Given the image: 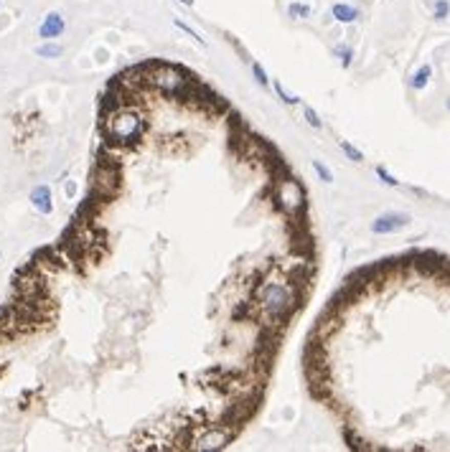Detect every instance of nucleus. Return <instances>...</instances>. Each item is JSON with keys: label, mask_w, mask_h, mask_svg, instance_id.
<instances>
[{"label": "nucleus", "mask_w": 450, "mask_h": 452, "mask_svg": "<svg viewBox=\"0 0 450 452\" xmlns=\"http://www.w3.org/2000/svg\"><path fill=\"white\" fill-rule=\"evenodd\" d=\"M376 173H379V178H381V180H384L387 186H397V183H399V180H394V178H392V175H389V173H387V170H384L381 165L376 168Z\"/></svg>", "instance_id": "12"}, {"label": "nucleus", "mask_w": 450, "mask_h": 452, "mask_svg": "<svg viewBox=\"0 0 450 452\" xmlns=\"http://www.w3.org/2000/svg\"><path fill=\"white\" fill-rule=\"evenodd\" d=\"M290 305V292L283 285H270L267 287V298H265V307L270 312H280Z\"/></svg>", "instance_id": "3"}, {"label": "nucleus", "mask_w": 450, "mask_h": 452, "mask_svg": "<svg viewBox=\"0 0 450 452\" xmlns=\"http://www.w3.org/2000/svg\"><path fill=\"white\" fill-rule=\"evenodd\" d=\"M290 13H293V15H308L310 10H308L305 5H290Z\"/></svg>", "instance_id": "17"}, {"label": "nucleus", "mask_w": 450, "mask_h": 452, "mask_svg": "<svg viewBox=\"0 0 450 452\" xmlns=\"http://www.w3.org/2000/svg\"><path fill=\"white\" fill-rule=\"evenodd\" d=\"M407 224H410V216H407V214H384V216H379L374 224H372V231H374V234H389V231L404 229Z\"/></svg>", "instance_id": "2"}, {"label": "nucleus", "mask_w": 450, "mask_h": 452, "mask_svg": "<svg viewBox=\"0 0 450 452\" xmlns=\"http://www.w3.org/2000/svg\"><path fill=\"white\" fill-rule=\"evenodd\" d=\"M305 117H308V122H310L313 127H320V120H318V115H315V112H313L310 107L305 109Z\"/></svg>", "instance_id": "14"}, {"label": "nucleus", "mask_w": 450, "mask_h": 452, "mask_svg": "<svg viewBox=\"0 0 450 452\" xmlns=\"http://www.w3.org/2000/svg\"><path fill=\"white\" fill-rule=\"evenodd\" d=\"M61 31H64V18H61L59 13L46 15V20H44V23H41V28H38L41 38H56Z\"/></svg>", "instance_id": "4"}, {"label": "nucleus", "mask_w": 450, "mask_h": 452, "mask_svg": "<svg viewBox=\"0 0 450 452\" xmlns=\"http://www.w3.org/2000/svg\"><path fill=\"white\" fill-rule=\"evenodd\" d=\"M31 201H33V206H36L41 214H49V211H51V191H49L46 186H38V188L31 193Z\"/></svg>", "instance_id": "5"}, {"label": "nucleus", "mask_w": 450, "mask_h": 452, "mask_svg": "<svg viewBox=\"0 0 450 452\" xmlns=\"http://www.w3.org/2000/svg\"><path fill=\"white\" fill-rule=\"evenodd\" d=\"M341 150L346 152V155H349L351 160H356V163H359V160H364V157H361V152L356 150V148H351L349 143H344V140H341Z\"/></svg>", "instance_id": "10"}, {"label": "nucleus", "mask_w": 450, "mask_h": 452, "mask_svg": "<svg viewBox=\"0 0 450 452\" xmlns=\"http://www.w3.org/2000/svg\"><path fill=\"white\" fill-rule=\"evenodd\" d=\"M430 74H433V69H430V64H425V66H422V69L415 74V79H412V86H415V89H422V86L427 84Z\"/></svg>", "instance_id": "7"}, {"label": "nucleus", "mask_w": 450, "mask_h": 452, "mask_svg": "<svg viewBox=\"0 0 450 452\" xmlns=\"http://www.w3.org/2000/svg\"><path fill=\"white\" fill-rule=\"evenodd\" d=\"M181 3H183V5H191V3H194V0H181Z\"/></svg>", "instance_id": "18"}, {"label": "nucleus", "mask_w": 450, "mask_h": 452, "mask_svg": "<svg viewBox=\"0 0 450 452\" xmlns=\"http://www.w3.org/2000/svg\"><path fill=\"white\" fill-rule=\"evenodd\" d=\"M275 89H277V92H280V97H283V102H288V104H295V102H298V97H290V94H285V92H283V86H280V84H275Z\"/></svg>", "instance_id": "15"}, {"label": "nucleus", "mask_w": 450, "mask_h": 452, "mask_svg": "<svg viewBox=\"0 0 450 452\" xmlns=\"http://www.w3.org/2000/svg\"><path fill=\"white\" fill-rule=\"evenodd\" d=\"M448 13H450L448 0H438V3H435V20H445Z\"/></svg>", "instance_id": "8"}, {"label": "nucleus", "mask_w": 450, "mask_h": 452, "mask_svg": "<svg viewBox=\"0 0 450 452\" xmlns=\"http://www.w3.org/2000/svg\"><path fill=\"white\" fill-rule=\"evenodd\" d=\"M140 132V120H138V115H133V112H125V115H117L115 120H112V135L120 140V143H127L133 135H138Z\"/></svg>", "instance_id": "1"}, {"label": "nucleus", "mask_w": 450, "mask_h": 452, "mask_svg": "<svg viewBox=\"0 0 450 452\" xmlns=\"http://www.w3.org/2000/svg\"><path fill=\"white\" fill-rule=\"evenodd\" d=\"M313 165H315V170H318V175H320V178H323V180H326V183H328V180H333V175H331V173H328V168H326V165H323V163H318V160H315V163H313Z\"/></svg>", "instance_id": "11"}, {"label": "nucleus", "mask_w": 450, "mask_h": 452, "mask_svg": "<svg viewBox=\"0 0 450 452\" xmlns=\"http://www.w3.org/2000/svg\"><path fill=\"white\" fill-rule=\"evenodd\" d=\"M448 109H450V99H448Z\"/></svg>", "instance_id": "19"}, {"label": "nucleus", "mask_w": 450, "mask_h": 452, "mask_svg": "<svg viewBox=\"0 0 450 452\" xmlns=\"http://www.w3.org/2000/svg\"><path fill=\"white\" fill-rule=\"evenodd\" d=\"M252 69H254V74H257V81H260V84H267V76H265V72H262L260 64H252Z\"/></svg>", "instance_id": "16"}, {"label": "nucleus", "mask_w": 450, "mask_h": 452, "mask_svg": "<svg viewBox=\"0 0 450 452\" xmlns=\"http://www.w3.org/2000/svg\"><path fill=\"white\" fill-rule=\"evenodd\" d=\"M336 54H341V61H344V66H349V64H351V49H344V46H338V49H336Z\"/></svg>", "instance_id": "13"}, {"label": "nucleus", "mask_w": 450, "mask_h": 452, "mask_svg": "<svg viewBox=\"0 0 450 452\" xmlns=\"http://www.w3.org/2000/svg\"><path fill=\"white\" fill-rule=\"evenodd\" d=\"M61 46H38V56H49V59H54V56H61Z\"/></svg>", "instance_id": "9"}, {"label": "nucleus", "mask_w": 450, "mask_h": 452, "mask_svg": "<svg viewBox=\"0 0 450 452\" xmlns=\"http://www.w3.org/2000/svg\"><path fill=\"white\" fill-rule=\"evenodd\" d=\"M331 13H333V18L341 20V23H351V20L359 18V10H356L354 5H346V3H336Z\"/></svg>", "instance_id": "6"}]
</instances>
